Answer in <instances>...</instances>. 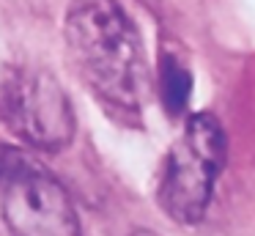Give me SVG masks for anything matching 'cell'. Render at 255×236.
I'll return each mask as SVG.
<instances>
[{"label":"cell","mask_w":255,"mask_h":236,"mask_svg":"<svg viewBox=\"0 0 255 236\" xmlns=\"http://www.w3.org/2000/svg\"><path fill=\"white\" fill-rule=\"evenodd\" d=\"M132 236H156V234H154V231H134Z\"/></svg>","instance_id":"obj_6"},{"label":"cell","mask_w":255,"mask_h":236,"mask_svg":"<svg viewBox=\"0 0 255 236\" xmlns=\"http://www.w3.org/2000/svg\"><path fill=\"white\" fill-rule=\"evenodd\" d=\"M159 93H162L165 107L173 115L184 113V107L189 102V93H192V74L170 55H165L159 63Z\"/></svg>","instance_id":"obj_5"},{"label":"cell","mask_w":255,"mask_h":236,"mask_svg":"<svg viewBox=\"0 0 255 236\" xmlns=\"http://www.w3.org/2000/svg\"><path fill=\"white\" fill-rule=\"evenodd\" d=\"M225 162V132L211 113H195L162 168L159 206L176 223H198Z\"/></svg>","instance_id":"obj_2"},{"label":"cell","mask_w":255,"mask_h":236,"mask_svg":"<svg viewBox=\"0 0 255 236\" xmlns=\"http://www.w3.org/2000/svg\"><path fill=\"white\" fill-rule=\"evenodd\" d=\"M0 124L33 148H63L74 137V110L52 74L33 66H0Z\"/></svg>","instance_id":"obj_4"},{"label":"cell","mask_w":255,"mask_h":236,"mask_svg":"<svg viewBox=\"0 0 255 236\" xmlns=\"http://www.w3.org/2000/svg\"><path fill=\"white\" fill-rule=\"evenodd\" d=\"M63 36L69 58L91 91L121 110L143 104L148 88L143 47L116 0H72Z\"/></svg>","instance_id":"obj_1"},{"label":"cell","mask_w":255,"mask_h":236,"mask_svg":"<svg viewBox=\"0 0 255 236\" xmlns=\"http://www.w3.org/2000/svg\"><path fill=\"white\" fill-rule=\"evenodd\" d=\"M0 209L11 236H83L66 187L11 148H0Z\"/></svg>","instance_id":"obj_3"}]
</instances>
